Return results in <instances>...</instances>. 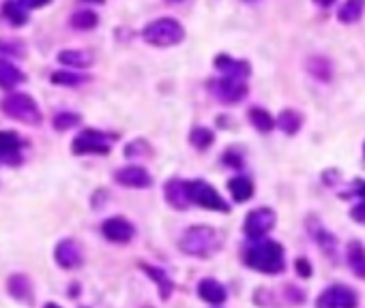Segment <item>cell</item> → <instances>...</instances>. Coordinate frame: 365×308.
<instances>
[{
    "mask_svg": "<svg viewBox=\"0 0 365 308\" xmlns=\"http://www.w3.org/2000/svg\"><path fill=\"white\" fill-rule=\"evenodd\" d=\"M245 264L262 274H279L286 268L284 249L273 240H258L245 253Z\"/></svg>",
    "mask_w": 365,
    "mask_h": 308,
    "instance_id": "obj_1",
    "label": "cell"
},
{
    "mask_svg": "<svg viewBox=\"0 0 365 308\" xmlns=\"http://www.w3.org/2000/svg\"><path fill=\"white\" fill-rule=\"evenodd\" d=\"M183 253L194 257H209L219 249V236L213 227H192L179 242Z\"/></svg>",
    "mask_w": 365,
    "mask_h": 308,
    "instance_id": "obj_2",
    "label": "cell"
},
{
    "mask_svg": "<svg viewBox=\"0 0 365 308\" xmlns=\"http://www.w3.org/2000/svg\"><path fill=\"white\" fill-rule=\"evenodd\" d=\"M183 37H185V28L172 18L155 20L149 26H144V30H142V39L151 45H155V47L177 45V43L183 41Z\"/></svg>",
    "mask_w": 365,
    "mask_h": 308,
    "instance_id": "obj_3",
    "label": "cell"
},
{
    "mask_svg": "<svg viewBox=\"0 0 365 308\" xmlns=\"http://www.w3.org/2000/svg\"><path fill=\"white\" fill-rule=\"evenodd\" d=\"M0 109H3L9 118L24 122V124H39L41 122V111L30 94L24 92H13L0 101Z\"/></svg>",
    "mask_w": 365,
    "mask_h": 308,
    "instance_id": "obj_4",
    "label": "cell"
},
{
    "mask_svg": "<svg viewBox=\"0 0 365 308\" xmlns=\"http://www.w3.org/2000/svg\"><path fill=\"white\" fill-rule=\"evenodd\" d=\"M112 141L114 137L105 135L103 131L97 128H84V131L77 135L71 143L73 154H108L112 150Z\"/></svg>",
    "mask_w": 365,
    "mask_h": 308,
    "instance_id": "obj_5",
    "label": "cell"
},
{
    "mask_svg": "<svg viewBox=\"0 0 365 308\" xmlns=\"http://www.w3.org/2000/svg\"><path fill=\"white\" fill-rule=\"evenodd\" d=\"M187 195L192 204H198L204 210H215V212H228L230 206L221 199L219 193L202 180H194V182H187Z\"/></svg>",
    "mask_w": 365,
    "mask_h": 308,
    "instance_id": "obj_6",
    "label": "cell"
},
{
    "mask_svg": "<svg viewBox=\"0 0 365 308\" xmlns=\"http://www.w3.org/2000/svg\"><path fill=\"white\" fill-rule=\"evenodd\" d=\"M277 214L271 208H256L245 219V236L249 240H262L275 227Z\"/></svg>",
    "mask_w": 365,
    "mask_h": 308,
    "instance_id": "obj_7",
    "label": "cell"
},
{
    "mask_svg": "<svg viewBox=\"0 0 365 308\" xmlns=\"http://www.w3.org/2000/svg\"><path fill=\"white\" fill-rule=\"evenodd\" d=\"M357 304H359L357 291L344 285L329 287L316 300V308H357Z\"/></svg>",
    "mask_w": 365,
    "mask_h": 308,
    "instance_id": "obj_8",
    "label": "cell"
},
{
    "mask_svg": "<svg viewBox=\"0 0 365 308\" xmlns=\"http://www.w3.org/2000/svg\"><path fill=\"white\" fill-rule=\"evenodd\" d=\"M213 94L217 96L219 101H224V103H239L245 99V94H247V86L243 79H234V77H221V79H213L211 86Z\"/></svg>",
    "mask_w": 365,
    "mask_h": 308,
    "instance_id": "obj_9",
    "label": "cell"
},
{
    "mask_svg": "<svg viewBox=\"0 0 365 308\" xmlns=\"http://www.w3.org/2000/svg\"><path fill=\"white\" fill-rule=\"evenodd\" d=\"M103 236L110 240V242H116V244H127L134 236H136V229L134 225L123 219V216H114V219H108L101 227Z\"/></svg>",
    "mask_w": 365,
    "mask_h": 308,
    "instance_id": "obj_10",
    "label": "cell"
},
{
    "mask_svg": "<svg viewBox=\"0 0 365 308\" xmlns=\"http://www.w3.org/2000/svg\"><path fill=\"white\" fill-rule=\"evenodd\" d=\"M54 257H56V264L65 270H73L82 264V249L77 247L75 240H62L56 244V251H54Z\"/></svg>",
    "mask_w": 365,
    "mask_h": 308,
    "instance_id": "obj_11",
    "label": "cell"
},
{
    "mask_svg": "<svg viewBox=\"0 0 365 308\" xmlns=\"http://www.w3.org/2000/svg\"><path fill=\"white\" fill-rule=\"evenodd\" d=\"M114 180L123 186H129V188H147L153 184V178L144 167H123L114 173Z\"/></svg>",
    "mask_w": 365,
    "mask_h": 308,
    "instance_id": "obj_12",
    "label": "cell"
},
{
    "mask_svg": "<svg viewBox=\"0 0 365 308\" xmlns=\"http://www.w3.org/2000/svg\"><path fill=\"white\" fill-rule=\"evenodd\" d=\"M22 137L15 131H0V160L5 163H20Z\"/></svg>",
    "mask_w": 365,
    "mask_h": 308,
    "instance_id": "obj_13",
    "label": "cell"
},
{
    "mask_svg": "<svg viewBox=\"0 0 365 308\" xmlns=\"http://www.w3.org/2000/svg\"><path fill=\"white\" fill-rule=\"evenodd\" d=\"M215 67H217L221 73H226V77L243 79V82H245V77L251 73L249 62H245V60H234L232 56H226V54H221V56L215 58Z\"/></svg>",
    "mask_w": 365,
    "mask_h": 308,
    "instance_id": "obj_14",
    "label": "cell"
},
{
    "mask_svg": "<svg viewBox=\"0 0 365 308\" xmlns=\"http://www.w3.org/2000/svg\"><path fill=\"white\" fill-rule=\"evenodd\" d=\"M198 296L204 302L219 306V304L226 302V287L221 283H217L215 279H202L200 285H198Z\"/></svg>",
    "mask_w": 365,
    "mask_h": 308,
    "instance_id": "obj_15",
    "label": "cell"
},
{
    "mask_svg": "<svg viewBox=\"0 0 365 308\" xmlns=\"http://www.w3.org/2000/svg\"><path fill=\"white\" fill-rule=\"evenodd\" d=\"M166 199L172 208L177 210H185L189 204V195H187V182L183 180H170L166 184Z\"/></svg>",
    "mask_w": 365,
    "mask_h": 308,
    "instance_id": "obj_16",
    "label": "cell"
},
{
    "mask_svg": "<svg viewBox=\"0 0 365 308\" xmlns=\"http://www.w3.org/2000/svg\"><path fill=\"white\" fill-rule=\"evenodd\" d=\"M26 79V75L15 67L13 62L0 58V88L3 90H11L15 86H20Z\"/></svg>",
    "mask_w": 365,
    "mask_h": 308,
    "instance_id": "obj_17",
    "label": "cell"
},
{
    "mask_svg": "<svg viewBox=\"0 0 365 308\" xmlns=\"http://www.w3.org/2000/svg\"><path fill=\"white\" fill-rule=\"evenodd\" d=\"M58 62L71 69H86L95 62V56L86 50H62L58 54Z\"/></svg>",
    "mask_w": 365,
    "mask_h": 308,
    "instance_id": "obj_18",
    "label": "cell"
},
{
    "mask_svg": "<svg viewBox=\"0 0 365 308\" xmlns=\"http://www.w3.org/2000/svg\"><path fill=\"white\" fill-rule=\"evenodd\" d=\"M140 268L144 270L149 274V279L157 283V287H160V294L164 300H168L172 296V291H174V283L172 279L168 277V274L162 270V268H155V266H149V264H140Z\"/></svg>",
    "mask_w": 365,
    "mask_h": 308,
    "instance_id": "obj_19",
    "label": "cell"
},
{
    "mask_svg": "<svg viewBox=\"0 0 365 308\" xmlns=\"http://www.w3.org/2000/svg\"><path fill=\"white\" fill-rule=\"evenodd\" d=\"M346 259H348V266L353 268V272L357 274V277L365 279V249H363L361 242L353 240L351 244H348Z\"/></svg>",
    "mask_w": 365,
    "mask_h": 308,
    "instance_id": "obj_20",
    "label": "cell"
},
{
    "mask_svg": "<svg viewBox=\"0 0 365 308\" xmlns=\"http://www.w3.org/2000/svg\"><path fill=\"white\" fill-rule=\"evenodd\" d=\"M3 15L11 26H24L28 22V9L20 3V0H5Z\"/></svg>",
    "mask_w": 365,
    "mask_h": 308,
    "instance_id": "obj_21",
    "label": "cell"
},
{
    "mask_svg": "<svg viewBox=\"0 0 365 308\" xmlns=\"http://www.w3.org/2000/svg\"><path fill=\"white\" fill-rule=\"evenodd\" d=\"M363 11H365V0H346L338 11V18L342 24H355L361 20Z\"/></svg>",
    "mask_w": 365,
    "mask_h": 308,
    "instance_id": "obj_22",
    "label": "cell"
},
{
    "mask_svg": "<svg viewBox=\"0 0 365 308\" xmlns=\"http://www.w3.org/2000/svg\"><path fill=\"white\" fill-rule=\"evenodd\" d=\"M228 191H230V195H232L234 201L243 204V201H247L253 195V184L247 180V178L236 176V178H232V180L228 182Z\"/></svg>",
    "mask_w": 365,
    "mask_h": 308,
    "instance_id": "obj_23",
    "label": "cell"
},
{
    "mask_svg": "<svg viewBox=\"0 0 365 308\" xmlns=\"http://www.w3.org/2000/svg\"><path fill=\"white\" fill-rule=\"evenodd\" d=\"M249 120H251V124L256 126L260 133L273 131L275 124H277V120L271 116V113H268L266 109H260V107H251L249 109Z\"/></svg>",
    "mask_w": 365,
    "mask_h": 308,
    "instance_id": "obj_24",
    "label": "cell"
},
{
    "mask_svg": "<svg viewBox=\"0 0 365 308\" xmlns=\"http://www.w3.org/2000/svg\"><path fill=\"white\" fill-rule=\"evenodd\" d=\"M301 124H303V118H301V113L294 109H286L277 116V126L286 135H294L301 128Z\"/></svg>",
    "mask_w": 365,
    "mask_h": 308,
    "instance_id": "obj_25",
    "label": "cell"
},
{
    "mask_svg": "<svg viewBox=\"0 0 365 308\" xmlns=\"http://www.w3.org/2000/svg\"><path fill=\"white\" fill-rule=\"evenodd\" d=\"M88 79H90L88 75L71 73V71H56V73H52V82L58 84V86H80V84H86Z\"/></svg>",
    "mask_w": 365,
    "mask_h": 308,
    "instance_id": "obj_26",
    "label": "cell"
},
{
    "mask_svg": "<svg viewBox=\"0 0 365 308\" xmlns=\"http://www.w3.org/2000/svg\"><path fill=\"white\" fill-rule=\"evenodd\" d=\"M97 22H99L97 13H92V11H77L71 15V26L77 30H90L97 26Z\"/></svg>",
    "mask_w": 365,
    "mask_h": 308,
    "instance_id": "obj_27",
    "label": "cell"
},
{
    "mask_svg": "<svg viewBox=\"0 0 365 308\" xmlns=\"http://www.w3.org/2000/svg\"><path fill=\"white\" fill-rule=\"evenodd\" d=\"M189 141H192L198 150H206L215 141V135H213V131H209V128L198 126L192 131V135H189Z\"/></svg>",
    "mask_w": 365,
    "mask_h": 308,
    "instance_id": "obj_28",
    "label": "cell"
},
{
    "mask_svg": "<svg viewBox=\"0 0 365 308\" xmlns=\"http://www.w3.org/2000/svg\"><path fill=\"white\" fill-rule=\"evenodd\" d=\"M9 294L20 298V300L30 298V283L22 277V274H15L13 279H9Z\"/></svg>",
    "mask_w": 365,
    "mask_h": 308,
    "instance_id": "obj_29",
    "label": "cell"
},
{
    "mask_svg": "<svg viewBox=\"0 0 365 308\" xmlns=\"http://www.w3.org/2000/svg\"><path fill=\"white\" fill-rule=\"evenodd\" d=\"M80 124V116L77 113H71V111H62V113H56L54 116V128L56 131H69V128Z\"/></svg>",
    "mask_w": 365,
    "mask_h": 308,
    "instance_id": "obj_30",
    "label": "cell"
},
{
    "mask_svg": "<svg viewBox=\"0 0 365 308\" xmlns=\"http://www.w3.org/2000/svg\"><path fill=\"white\" fill-rule=\"evenodd\" d=\"M26 52V47L22 41H15V39H0V54H9L15 58H22Z\"/></svg>",
    "mask_w": 365,
    "mask_h": 308,
    "instance_id": "obj_31",
    "label": "cell"
},
{
    "mask_svg": "<svg viewBox=\"0 0 365 308\" xmlns=\"http://www.w3.org/2000/svg\"><path fill=\"white\" fill-rule=\"evenodd\" d=\"M144 150V152H151V148L147 145V141H142V139H138V141H134V143H129L127 145V156H140V152Z\"/></svg>",
    "mask_w": 365,
    "mask_h": 308,
    "instance_id": "obj_32",
    "label": "cell"
},
{
    "mask_svg": "<svg viewBox=\"0 0 365 308\" xmlns=\"http://www.w3.org/2000/svg\"><path fill=\"white\" fill-rule=\"evenodd\" d=\"M359 195H361L363 204H359V206L353 210V216H355L359 223H365V184H361V188H359Z\"/></svg>",
    "mask_w": 365,
    "mask_h": 308,
    "instance_id": "obj_33",
    "label": "cell"
},
{
    "mask_svg": "<svg viewBox=\"0 0 365 308\" xmlns=\"http://www.w3.org/2000/svg\"><path fill=\"white\" fill-rule=\"evenodd\" d=\"M294 268H297V272L301 274V277H310V274H312V266L307 264V259H303V257L297 259Z\"/></svg>",
    "mask_w": 365,
    "mask_h": 308,
    "instance_id": "obj_34",
    "label": "cell"
},
{
    "mask_svg": "<svg viewBox=\"0 0 365 308\" xmlns=\"http://www.w3.org/2000/svg\"><path fill=\"white\" fill-rule=\"evenodd\" d=\"M20 3L26 7V9H41L45 5H50V0H20Z\"/></svg>",
    "mask_w": 365,
    "mask_h": 308,
    "instance_id": "obj_35",
    "label": "cell"
},
{
    "mask_svg": "<svg viewBox=\"0 0 365 308\" xmlns=\"http://www.w3.org/2000/svg\"><path fill=\"white\" fill-rule=\"evenodd\" d=\"M316 5H320V7H329V5H333L336 0H314Z\"/></svg>",
    "mask_w": 365,
    "mask_h": 308,
    "instance_id": "obj_36",
    "label": "cell"
},
{
    "mask_svg": "<svg viewBox=\"0 0 365 308\" xmlns=\"http://www.w3.org/2000/svg\"><path fill=\"white\" fill-rule=\"evenodd\" d=\"M43 308H60V306H58V304H54V302H50V304H45Z\"/></svg>",
    "mask_w": 365,
    "mask_h": 308,
    "instance_id": "obj_37",
    "label": "cell"
},
{
    "mask_svg": "<svg viewBox=\"0 0 365 308\" xmlns=\"http://www.w3.org/2000/svg\"><path fill=\"white\" fill-rule=\"evenodd\" d=\"M86 3H97V5H101L103 0H86Z\"/></svg>",
    "mask_w": 365,
    "mask_h": 308,
    "instance_id": "obj_38",
    "label": "cell"
},
{
    "mask_svg": "<svg viewBox=\"0 0 365 308\" xmlns=\"http://www.w3.org/2000/svg\"><path fill=\"white\" fill-rule=\"evenodd\" d=\"M168 3H181V0H168Z\"/></svg>",
    "mask_w": 365,
    "mask_h": 308,
    "instance_id": "obj_39",
    "label": "cell"
},
{
    "mask_svg": "<svg viewBox=\"0 0 365 308\" xmlns=\"http://www.w3.org/2000/svg\"><path fill=\"white\" fill-rule=\"evenodd\" d=\"M245 3H256V0H245Z\"/></svg>",
    "mask_w": 365,
    "mask_h": 308,
    "instance_id": "obj_40",
    "label": "cell"
}]
</instances>
